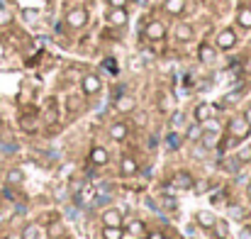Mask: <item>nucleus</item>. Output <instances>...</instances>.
<instances>
[{
  "label": "nucleus",
  "mask_w": 251,
  "mask_h": 239,
  "mask_svg": "<svg viewBox=\"0 0 251 239\" xmlns=\"http://www.w3.org/2000/svg\"><path fill=\"white\" fill-rule=\"evenodd\" d=\"M249 129H251V127H249V122L244 120V115H241V117H234V120L229 122V132H232V142H239V139H244Z\"/></svg>",
  "instance_id": "obj_1"
},
{
  "label": "nucleus",
  "mask_w": 251,
  "mask_h": 239,
  "mask_svg": "<svg viewBox=\"0 0 251 239\" xmlns=\"http://www.w3.org/2000/svg\"><path fill=\"white\" fill-rule=\"evenodd\" d=\"M66 22H69V27L81 30V27H86V22H88V13H86L83 8H76V10H71V13L66 15Z\"/></svg>",
  "instance_id": "obj_2"
},
{
  "label": "nucleus",
  "mask_w": 251,
  "mask_h": 239,
  "mask_svg": "<svg viewBox=\"0 0 251 239\" xmlns=\"http://www.w3.org/2000/svg\"><path fill=\"white\" fill-rule=\"evenodd\" d=\"M100 88H103L100 76H95V74L83 76V93H86V95H95V93H100Z\"/></svg>",
  "instance_id": "obj_3"
},
{
  "label": "nucleus",
  "mask_w": 251,
  "mask_h": 239,
  "mask_svg": "<svg viewBox=\"0 0 251 239\" xmlns=\"http://www.w3.org/2000/svg\"><path fill=\"white\" fill-rule=\"evenodd\" d=\"M144 35H146V39H151V42H161L163 37H166V27L161 25V22H149L146 25V30H144Z\"/></svg>",
  "instance_id": "obj_4"
},
{
  "label": "nucleus",
  "mask_w": 251,
  "mask_h": 239,
  "mask_svg": "<svg viewBox=\"0 0 251 239\" xmlns=\"http://www.w3.org/2000/svg\"><path fill=\"white\" fill-rule=\"evenodd\" d=\"M234 44H236L234 30H222V32L217 35V47H219V49H232Z\"/></svg>",
  "instance_id": "obj_5"
},
{
  "label": "nucleus",
  "mask_w": 251,
  "mask_h": 239,
  "mask_svg": "<svg viewBox=\"0 0 251 239\" xmlns=\"http://www.w3.org/2000/svg\"><path fill=\"white\" fill-rule=\"evenodd\" d=\"M108 22L115 25V27L127 25V13H125V8H110V13H108Z\"/></svg>",
  "instance_id": "obj_6"
},
{
  "label": "nucleus",
  "mask_w": 251,
  "mask_h": 239,
  "mask_svg": "<svg viewBox=\"0 0 251 239\" xmlns=\"http://www.w3.org/2000/svg\"><path fill=\"white\" fill-rule=\"evenodd\" d=\"M103 222H105L108 227H122V212L115 210V207H110V210L103 212Z\"/></svg>",
  "instance_id": "obj_7"
},
{
  "label": "nucleus",
  "mask_w": 251,
  "mask_h": 239,
  "mask_svg": "<svg viewBox=\"0 0 251 239\" xmlns=\"http://www.w3.org/2000/svg\"><path fill=\"white\" fill-rule=\"evenodd\" d=\"M127 134H129V127H127L125 122H115V125L110 127V139H115V142H125Z\"/></svg>",
  "instance_id": "obj_8"
},
{
  "label": "nucleus",
  "mask_w": 251,
  "mask_h": 239,
  "mask_svg": "<svg viewBox=\"0 0 251 239\" xmlns=\"http://www.w3.org/2000/svg\"><path fill=\"white\" fill-rule=\"evenodd\" d=\"M195 220H197V224L200 227H205V229H212L215 227V215L212 212H207V210H197V215H195Z\"/></svg>",
  "instance_id": "obj_9"
},
{
  "label": "nucleus",
  "mask_w": 251,
  "mask_h": 239,
  "mask_svg": "<svg viewBox=\"0 0 251 239\" xmlns=\"http://www.w3.org/2000/svg\"><path fill=\"white\" fill-rule=\"evenodd\" d=\"M163 10H166L168 15H180V13L185 10V0H166Z\"/></svg>",
  "instance_id": "obj_10"
},
{
  "label": "nucleus",
  "mask_w": 251,
  "mask_h": 239,
  "mask_svg": "<svg viewBox=\"0 0 251 239\" xmlns=\"http://www.w3.org/2000/svg\"><path fill=\"white\" fill-rule=\"evenodd\" d=\"M210 117H212V108H210L207 103H200V105L195 108V122L202 125V122H207Z\"/></svg>",
  "instance_id": "obj_11"
},
{
  "label": "nucleus",
  "mask_w": 251,
  "mask_h": 239,
  "mask_svg": "<svg viewBox=\"0 0 251 239\" xmlns=\"http://www.w3.org/2000/svg\"><path fill=\"white\" fill-rule=\"evenodd\" d=\"M108 159H110L108 149H103V147H93V151H90V161H93V164L103 166V164H108Z\"/></svg>",
  "instance_id": "obj_12"
},
{
  "label": "nucleus",
  "mask_w": 251,
  "mask_h": 239,
  "mask_svg": "<svg viewBox=\"0 0 251 239\" xmlns=\"http://www.w3.org/2000/svg\"><path fill=\"white\" fill-rule=\"evenodd\" d=\"M193 183H195L193 176H188L185 171H178V173L173 176V185H176V188H193Z\"/></svg>",
  "instance_id": "obj_13"
},
{
  "label": "nucleus",
  "mask_w": 251,
  "mask_h": 239,
  "mask_svg": "<svg viewBox=\"0 0 251 239\" xmlns=\"http://www.w3.org/2000/svg\"><path fill=\"white\" fill-rule=\"evenodd\" d=\"M115 108H117V112H129V110H134V98L132 95H120Z\"/></svg>",
  "instance_id": "obj_14"
},
{
  "label": "nucleus",
  "mask_w": 251,
  "mask_h": 239,
  "mask_svg": "<svg viewBox=\"0 0 251 239\" xmlns=\"http://www.w3.org/2000/svg\"><path fill=\"white\" fill-rule=\"evenodd\" d=\"M120 171H122L125 176H134V173L139 171V164H137L134 159L125 156V159H122V164H120Z\"/></svg>",
  "instance_id": "obj_15"
},
{
  "label": "nucleus",
  "mask_w": 251,
  "mask_h": 239,
  "mask_svg": "<svg viewBox=\"0 0 251 239\" xmlns=\"http://www.w3.org/2000/svg\"><path fill=\"white\" fill-rule=\"evenodd\" d=\"M190 37H193V30H190V25L180 22V25L176 27V39H178V42H188Z\"/></svg>",
  "instance_id": "obj_16"
},
{
  "label": "nucleus",
  "mask_w": 251,
  "mask_h": 239,
  "mask_svg": "<svg viewBox=\"0 0 251 239\" xmlns=\"http://www.w3.org/2000/svg\"><path fill=\"white\" fill-rule=\"evenodd\" d=\"M236 22H239L244 30H251V8H241L239 15H236Z\"/></svg>",
  "instance_id": "obj_17"
},
{
  "label": "nucleus",
  "mask_w": 251,
  "mask_h": 239,
  "mask_svg": "<svg viewBox=\"0 0 251 239\" xmlns=\"http://www.w3.org/2000/svg\"><path fill=\"white\" fill-rule=\"evenodd\" d=\"M122 234H125L122 227H108V224H105V229H103V237H105V239H122Z\"/></svg>",
  "instance_id": "obj_18"
},
{
  "label": "nucleus",
  "mask_w": 251,
  "mask_h": 239,
  "mask_svg": "<svg viewBox=\"0 0 251 239\" xmlns=\"http://www.w3.org/2000/svg\"><path fill=\"white\" fill-rule=\"evenodd\" d=\"M22 181H25V173H22L20 168L8 171V183H10V185H18V183H22Z\"/></svg>",
  "instance_id": "obj_19"
},
{
  "label": "nucleus",
  "mask_w": 251,
  "mask_h": 239,
  "mask_svg": "<svg viewBox=\"0 0 251 239\" xmlns=\"http://www.w3.org/2000/svg\"><path fill=\"white\" fill-rule=\"evenodd\" d=\"M200 61H205V64H212V61H215V52H212L207 44L200 47Z\"/></svg>",
  "instance_id": "obj_20"
},
{
  "label": "nucleus",
  "mask_w": 251,
  "mask_h": 239,
  "mask_svg": "<svg viewBox=\"0 0 251 239\" xmlns=\"http://www.w3.org/2000/svg\"><path fill=\"white\" fill-rule=\"evenodd\" d=\"M127 229H129V234H134V237H139V234H142V232H144L146 227H144V222H142V220H132Z\"/></svg>",
  "instance_id": "obj_21"
},
{
  "label": "nucleus",
  "mask_w": 251,
  "mask_h": 239,
  "mask_svg": "<svg viewBox=\"0 0 251 239\" xmlns=\"http://www.w3.org/2000/svg\"><path fill=\"white\" fill-rule=\"evenodd\" d=\"M13 22V15H10V10L8 8H0V27H8Z\"/></svg>",
  "instance_id": "obj_22"
},
{
  "label": "nucleus",
  "mask_w": 251,
  "mask_h": 239,
  "mask_svg": "<svg viewBox=\"0 0 251 239\" xmlns=\"http://www.w3.org/2000/svg\"><path fill=\"white\" fill-rule=\"evenodd\" d=\"M215 234L219 237V239H227V222H215Z\"/></svg>",
  "instance_id": "obj_23"
},
{
  "label": "nucleus",
  "mask_w": 251,
  "mask_h": 239,
  "mask_svg": "<svg viewBox=\"0 0 251 239\" xmlns=\"http://www.w3.org/2000/svg\"><path fill=\"white\" fill-rule=\"evenodd\" d=\"M200 139H202V144H205V147H212V144L217 142V132H210V129H207V134H202Z\"/></svg>",
  "instance_id": "obj_24"
},
{
  "label": "nucleus",
  "mask_w": 251,
  "mask_h": 239,
  "mask_svg": "<svg viewBox=\"0 0 251 239\" xmlns=\"http://www.w3.org/2000/svg\"><path fill=\"white\" fill-rule=\"evenodd\" d=\"M22 239H39V229H37L35 224H30V227L25 229V234H22Z\"/></svg>",
  "instance_id": "obj_25"
},
{
  "label": "nucleus",
  "mask_w": 251,
  "mask_h": 239,
  "mask_svg": "<svg viewBox=\"0 0 251 239\" xmlns=\"http://www.w3.org/2000/svg\"><path fill=\"white\" fill-rule=\"evenodd\" d=\"M200 137H202V129H200L197 125H193V127L188 129V139H193V142H197Z\"/></svg>",
  "instance_id": "obj_26"
},
{
  "label": "nucleus",
  "mask_w": 251,
  "mask_h": 239,
  "mask_svg": "<svg viewBox=\"0 0 251 239\" xmlns=\"http://www.w3.org/2000/svg\"><path fill=\"white\" fill-rule=\"evenodd\" d=\"M239 161H241V164L251 161V147H246V149H241V151H239Z\"/></svg>",
  "instance_id": "obj_27"
},
{
  "label": "nucleus",
  "mask_w": 251,
  "mask_h": 239,
  "mask_svg": "<svg viewBox=\"0 0 251 239\" xmlns=\"http://www.w3.org/2000/svg\"><path fill=\"white\" fill-rule=\"evenodd\" d=\"M161 108H163V110H171V108H173V100H171L168 95H163V98H161Z\"/></svg>",
  "instance_id": "obj_28"
},
{
  "label": "nucleus",
  "mask_w": 251,
  "mask_h": 239,
  "mask_svg": "<svg viewBox=\"0 0 251 239\" xmlns=\"http://www.w3.org/2000/svg\"><path fill=\"white\" fill-rule=\"evenodd\" d=\"M49 234H52V239H54V237H61V234H64V227H61V224H56V227H52V229H49Z\"/></svg>",
  "instance_id": "obj_29"
},
{
  "label": "nucleus",
  "mask_w": 251,
  "mask_h": 239,
  "mask_svg": "<svg viewBox=\"0 0 251 239\" xmlns=\"http://www.w3.org/2000/svg\"><path fill=\"white\" fill-rule=\"evenodd\" d=\"M127 0H110V8H125Z\"/></svg>",
  "instance_id": "obj_30"
},
{
  "label": "nucleus",
  "mask_w": 251,
  "mask_h": 239,
  "mask_svg": "<svg viewBox=\"0 0 251 239\" xmlns=\"http://www.w3.org/2000/svg\"><path fill=\"white\" fill-rule=\"evenodd\" d=\"M22 15H25V20H35V18H37V10H25Z\"/></svg>",
  "instance_id": "obj_31"
},
{
  "label": "nucleus",
  "mask_w": 251,
  "mask_h": 239,
  "mask_svg": "<svg viewBox=\"0 0 251 239\" xmlns=\"http://www.w3.org/2000/svg\"><path fill=\"white\" fill-rule=\"evenodd\" d=\"M232 217H236V220H241V207H232Z\"/></svg>",
  "instance_id": "obj_32"
},
{
  "label": "nucleus",
  "mask_w": 251,
  "mask_h": 239,
  "mask_svg": "<svg viewBox=\"0 0 251 239\" xmlns=\"http://www.w3.org/2000/svg\"><path fill=\"white\" fill-rule=\"evenodd\" d=\"M244 120H246V122H249V127H251V108H249V110H244Z\"/></svg>",
  "instance_id": "obj_33"
},
{
  "label": "nucleus",
  "mask_w": 251,
  "mask_h": 239,
  "mask_svg": "<svg viewBox=\"0 0 251 239\" xmlns=\"http://www.w3.org/2000/svg\"><path fill=\"white\" fill-rule=\"evenodd\" d=\"M239 239H251V232H246V229H244V232L239 234Z\"/></svg>",
  "instance_id": "obj_34"
},
{
  "label": "nucleus",
  "mask_w": 251,
  "mask_h": 239,
  "mask_svg": "<svg viewBox=\"0 0 251 239\" xmlns=\"http://www.w3.org/2000/svg\"><path fill=\"white\" fill-rule=\"evenodd\" d=\"M149 239H163V234H161V232H154V234H151Z\"/></svg>",
  "instance_id": "obj_35"
},
{
  "label": "nucleus",
  "mask_w": 251,
  "mask_h": 239,
  "mask_svg": "<svg viewBox=\"0 0 251 239\" xmlns=\"http://www.w3.org/2000/svg\"><path fill=\"white\" fill-rule=\"evenodd\" d=\"M5 239H22V234H8Z\"/></svg>",
  "instance_id": "obj_36"
},
{
  "label": "nucleus",
  "mask_w": 251,
  "mask_h": 239,
  "mask_svg": "<svg viewBox=\"0 0 251 239\" xmlns=\"http://www.w3.org/2000/svg\"><path fill=\"white\" fill-rule=\"evenodd\" d=\"M246 195H249V198H251V183H249V185H246Z\"/></svg>",
  "instance_id": "obj_37"
},
{
  "label": "nucleus",
  "mask_w": 251,
  "mask_h": 239,
  "mask_svg": "<svg viewBox=\"0 0 251 239\" xmlns=\"http://www.w3.org/2000/svg\"><path fill=\"white\" fill-rule=\"evenodd\" d=\"M139 239H144V237H139Z\"/></svg>",
  "instance_id": "obj_38"
}]
</instances>
